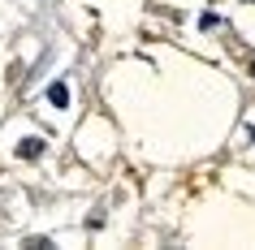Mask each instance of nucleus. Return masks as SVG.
<instances>
[{
	"instance_id": "nucleus-1",
	"label": "nucleus",
	"mask_w": 255,
	"mask_h": 250,
	"mask_svg": "<svg viewBox=\"0 0 255 250\" xmlns=\"http://www.w3.org/2000/svg\"><path fill=\"white\" fill-rule=\"evenodd\" d=\"M17 156H22V160L43 156V138H35V134H30V138H22V143H17Z\"/></svg>"
},
{
	"instance_id": "nucleus-2",
	"label": "nucleus",
	"mask_w": 255,
	"mask_h": 250,
	"mask_svg": "<svg viewBox=\"0 0 255 250\" xmlns=\"http://www.w3.org/2000/svg\"><path fill=\"white\" fill-rule=\"evenodd\" d=\"M48 99H52V108H65L69 104V86L65 82H52V86H48Z\"/></svg>"
}]
</instances>
